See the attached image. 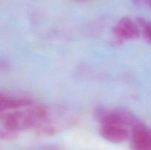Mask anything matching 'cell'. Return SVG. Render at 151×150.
<instances>
[{
    "instance_id": "1",
    "label": "cell",
    "mask_w": 151,
    "mask_h": 150,
    "mask_svg": "<svg viewBox=\"0 0 151 150\" xmlns=\"http://www.w3.org/2000/svg\"><path fill=\"white\" fill-rule=\"evenodd\" d=\"M49 110L42 105L12 109L0 114V140H12L21 131L36 128L47 117Z\"/></svg>"
},
{
    "instance_id": "2",
    "label": "cell",
    "mask_w": 151,
    "mask_h": 150,
    "mask_svg": "<svg viewBox=\"0 0 151 150\" xmlns=\"http://www.w3.org/2000/svg\"><path fill=\"white\" fill-rule=\"evenodd\" d=\"M114 38L118 42L135 40L139 36L140 28L136 21L129 17H123L119 19L112 29Z\"/></svg>"
},
{
    "instance_id": "3",
    "label": "cell",
    "mask_w": 151,
    "mask_h": 150,
    "mask_svg": "<svg viewBox=\"0 0 151 150\" xmlns=\"http://www.w3.org/2000/svg\"><path fill=\"white\" fill-rule=\"evenodd\" d=\"M132 150H151V129L142 122L131 129Z\"/></svg>"
},
{
    "instance_id": "4",
    "label": "cell",
    "mask_w": 151,
    "mask_h": 150,
    "mask_svg": "<svg viewBox=\"0 0 151 150\" xmlns=\"http://www.w3.org/2000/svg\"><path fill=\"white\" fill-rule=\"evenodd\" d=\"M100 135L107 141L113 144H120L128 139L130 130L125 126L116 124H102Z\"/></svg>"
},
{
    "instance_id": "5",
    "label": "cell",
    "mask_w": 151,
    "mask_h": 150,
    "mask_svg": "<svg viewBox=\"0 0 151 150\" xmlns=\"http://www.w3.org/2000/svg\"><path fill=\"white\" fill-rule=\"evenodd\" d=\"M32 104V101L26 97H14L0 93V114L12 109L25 107Z\"/></svg>"
},
{
    "instance_id": "6",
    "label": "cell",
    "mask_w": 151,
    "mask_h": 150,
    "mask_svg": "<svg viewBox=\"0 0 151 150\" xmlns=\"http://www.w3.org/2000/svg\"><path fill=\"white\" fill-rule=\"evenodd\" d=\"M135 21L139 26L140 30L142 32L145 38L151 44V21L142 17L137 18Z\"/></svg>"
},
{
    "instance_id": "7",
    "label": "cell",
    "mask_w": 151,
    "mask_h": 150,
    "mask_svg": "<svg viewBox=\"0 0 151 150\" xmlns=\"http://www.w3.org/2000/svg\"><path fill=\"white\" fill-rule=\"evenodd\" d=\"M32 150H59L58 147L54 145H43L35 147Z\"/></svg>"
},
{
    "instance_id": "8",
    "label": "cell",
    "mask_w": 151,
    "mask_h": 150,
    "mask_svg": "<svg viewBox=\"0 0 151 150\" xmlns=\"http://www.w3.org/2000/svg\"><path fill=\"white\" fill-rule=\"evenodd\" d=\"M142 2L145 3L149 8L151 9V0H142Z\"/></svg>"
},
{
    "instance_id": "9",
    "label": "cell",
    "mask_w": 151,
    "mask_h": 150,
    "mask_svg": "<svg viewBox=\"0 0 151 150\" xmlns=\"http://www.w3.org/2000/svg\"><path fill=\"white\" fill-rule=\"evenodd\" d=\"M133 1L134 4H135L136 5H139L142 3V0H131Z\"/></svg>"
},
{
    "instance_id": "10",
    "label": "cell",
    "mask_w": 151,
    "mask_h": 150,
    "mask_svg": "<svg viewBox=\"0 0 151 150\" xmlns=\"http://www.w3.org/2000/svg\"><path fill=\"white\" fill-rule=\"evenodd\" d=\"M81 1H86V0H81Z\"/></svg>"
}]
</instances>
